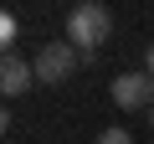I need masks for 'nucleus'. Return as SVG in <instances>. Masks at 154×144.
Masks as SVG:
<instances>
[{"label":"nucleus","instance_id":"nucleus-7","mask_svg":"<svg viewBox=\"0 0 154 144\" xmlns=\"http://www.w3.org/2000/svg\"><path fill=\"white\" fill-rule=\"evenodd\" d=\"M144 72L154 77V41H149V52H144Z\"/></svg>","mask_w":154,"mask_h":144},{"label":"nucleus","instance_id":"nucleus-2","mask_svg":"<svg viewBox=\"0 0 154 144\" xmlns=\"http://www.w3.org/2000/svg\"><path fill=\"white\" fill-rule=\"evenodd\" d=\"M31 67H36V88H57V83L72 77V67H82V52H77L72 41H46L31 57Z\"/></svg>","mask_w":154,"mask_h":144},{"label":"nucleus","instance_id":"nucleus-5","mask_svg":"<svg viewBox=\"0 0 154 144\" xmlns=\"http://www.w3.org/2000/svg\"><path fill=\"white\" fill-rule=\"evenodd\" d=\"M16 41H21V21L5 11V16H0V46H5V57H11V46H16Z\"/></svg>","mask_w":154,"mask_h":144},{"label":"nucleus","instance_id":"nucleus-4","mask_svg":"<svg viewBox=\"0 0 154 144\" xmlns=\"http://www.w3.org/2000/svg\"><path fill=\"white\" fill-rule=\"evenodd\" d=\"M31 83H36V67H31V62H21L16 52H11L5 62H0V93H5V98H16V93H26Z\"/></svg>","mask_w":154,"mask_h":144},{"label":"nucleus","instance_id":"nucleus-1","mask_svg":"<svg viewBox=\"0 0 154 144\" xmlns=\"http://www.w3.org/2000/svg\"><path fill=\"white\" fill-rule=\"evenodd\" d=\"M113 36V11L98 5V0H82V5L67 11V41L82 52V57H98V46Z\"/></svg>","mask_w":154,"mask_h":144},{"label":"nucleus","instance_id":"nucleus-3","mask_svg":"<svg viewBox=\"0 0 154 144\" xmlns=\"http://www.w3.org/2000/svg\"><path fill=\"white\" fill-rule=\"evenodd\" d=\"M108 93H113V103L123 108V113H149L154 108V77L139 67V72H118V77L108 83Z\"/></svg>","mask_w":154,"mask_h":144},{"label":"nucleus","instance_id":"nucleus-8","mask_svg":"<svg viewBox=\"0 0 154 144\" xmlns=\"http://www.w3.org/2000/svg\"><path fill=\"white\" fill-rule=\"evenodd\" d=\"M149 134H154V108H149Z\"/></svg>","mask_w":154,"mask_h":144},{"label":"nucleus","instance_id":"nucleus-6","mask_svg":"<svg viewBox=\"0 0 154 144\" xmlns=\"http://www.w3.org/2000/svg\"><path fill=\"white\" fill-rule=\"evenodd\" d=\"M93 144H134V134H128V129H118V124H113V129H103V134H98V139H93Z\"/></svg>","mask_w":154,"mask_h":144}]
</instances>
